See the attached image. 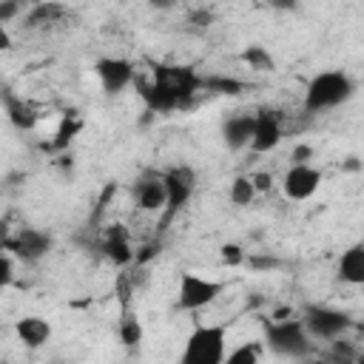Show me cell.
I'll use <instances>...</instances> for the list:
<instances>
[{
	"label": "cell",
	"mask_w": 364,
	"mask_h": 364,
	"mask_svg": "<svg viewBox=\"0 0 364 364\" xmlns=\"http://www.w3.org/2000/svg\"><path fill=\"white\" fill-rule=\"evenodd\" d=\"M202 88L213 91V94H239L245 88V82L236 77H202Z\"/></svg>",
	"instance_id": "24"
},
{
	"label": "cell",
	"mask_w": 364,
	"mask_h": 364,
	"mask_svg": "<svg viewBox=\"0 0 364 364\" xmlns=\"http://www.w3.org/2000/svg\"><path fill=\"white\" fill-rule=\"evenodd\" d=\"M330 344H333V350H330V355H333L336 361H341V364H350V361H355V358H358V353H355V347H353L350 341H344V336H338V338H333Z\"/></svg>",
	"instance_id": "25"
},
{
	"label": "cell",
	"mask_w": 364,
	"mask_h": 364,
	"mask_svg": "<svg viewBox=\"0 0 364 364\" xmlns=\"http://www.w3.org/2000/svg\"><path fill=\"white\" fill-rule=\"evenodd\" d=\"M336 270H338V279H341V282H347V284H353V287L364 284V245L355 242V245H350L347 250H341Z\"/></svg>",
	"instance_id": "17"
},
{
	"label": "cell",
	"mask_w": 364,
	"mask_h": 364,
	"mask_svg": "<svg viewBox=\"0 0 364 364\" xmlns=\"http://www.w3.org/2000/svg\"><path fill=\"white\" fill-rule=\"evenodd\" d=\"M117 333H119V341H122L125 347H139V341H142V324H139V318L131 316V313H125V316L119 318Z\"/></svg>",
	"instance_id": "23"
},
{
	"label": "cell",
	"mask_w": 364,
	"mask_h": 364,
	"mask_svg": "<svg viewBox=\"0 0 364 364\" xmlns=\"http://www.w3.org/2000/svg\"><path fill=\"white\" fill-rule=\"evenodd\" d=\"M80 131H82V117H77L74 111H68V114L60 119L57 134H54V139L48 142V151H65V148L77 139Z\"/></svg>",
	"instance_id": "19"
},
{
	"label": "cell",
	"mask_w": 364,
	"mask_h": 364,
	"mask_svg": "<svg viewBox=\"0 0 364 364\" xmlns=\"http://www.w3.org/2000/svg\"><path fill=\"white\" fill-rule=\"evenodd\" d=\"M131 85L151 114H171L176 108H185L196 97V91H202V77L191 65H156L151 80H142L136 74Z\"/></svg>",
	"instance_id": "1"
},
{
	"label": "cell",
	"mask_w": 364,
	"mask_h": 364,
	"mask_svg": "<svg viewBox=\"0 0 364 364\" xmlns=\"http://www.w3.org/2000/svg\"><path fill=\"white\" fill-rule=\"evenodd\" d=\"M287 316H296V310H290V307H279V310H273V318H287Z\"/></svg>",
	"instance_id": "34"
},
{
	"label": "cell",
	"mask_w": 364,
	"mask_h": 364,
	"mask_svg": "<svg viewBox=\"0 0 364 364\" xmlns=\"http://www.w3.org/2000/svg\"><path fill=\"white\" fill-rule=\"evenodd\" d=\"M100 250L117 267L131 264L134 262V253H136L134 245H131V236H128L125 225H108L105 233H102V239H100Z\"/></svg>",
	"instance_id": "13"
},
{
	"label": "cell",
	"mask_w": 364,
	"mask_h": 364,
	"mask_svg": "<svg viewBox=\"0 0 364 364\" xmlns=\"http://www.w3.org/2000/svg\"><path fill=\"white\" fill-rule=\"evenodd\" d=\"M0 247L9 250L11 256L23 259V262H40L48 250H51V236L40 228H17V233L11 236H3L0 239Z\"/></svg>",
	"instance_id": "8"
},
{
	"label": "cell",
	"mask_w": 364,
	"mask_h": 364,
	"mask_svg": "<svg viewBox=\"0 0 364 364\" xmlns=\"http://www.w3.org/2000/svg\"><path fill=\"white\" fill-rule=\"evenodd\" d=\"M250 134H253V114H247V111H239V114H233L222 122V139L230 151L247 148Z\"/></svg>",
	"instance_id": "15"
},
{
	"label": "cell",
	"mask_w": 364,
	"mask_h": 364,
	"mask_svg": "<svg viewBox=\"0 0 364 364\" xmlns=\"http://www.w3.org/2000/svg\"><path fill=\"white\" fill-rule=\"evenodd\" d=\"M14 333H17V341H23L28 350H37V347L48 344L51 324L43 316H23L14 321Z\"/></svg>",
	"instance_id": "16"
},
{
	"label": "cell",
	"mask_w": 364,
	"mask_h": 364,
	"mask_svg": "<svg viewBox=\"0 0 364 364\" xmlns=\"http://www.w3.org/2000/svg\"><path fill=\"white\" fill-rule=\"evenodd\" d=\"M253 267H276V259H250Z\"/></svg>",
	"instance_id": "33"
},
{
	"label": "cell",
	"mask_w": 364,
	"mask_h": 364,
	"mask_svg": "<svg viewBox=\"0 0 364 364\" xmlns=\"http://www.w3.org/2000/svg\"><path fill=\"white\" fill-rule=\"evenodd\" d=\"M148 3H151L154 9H171V6L176 3V0H148Z\"/></svg>",
	"instance_id": "35"
},
{
	"label": "cell",
	"mask_w": 364,
	"mask_h": 364,
	"mask_svg": "<svg viewBox=\"0 0 364 364\" xmlns=\"http://www.w3.org/2000/svg\"><path fill=\"white\" fill-rule=\"evenodd\" d=\"M65 14H68V9H65L63 3H57V0H40V3H34V6L28 9V14L23 17V26H26V28L54 26V23H60Z\"/></svg>",
	"instance_id": "18"
},
{
	"label": "cell",
	"mask_w": 364,
	"mask_h": 364,
	"mask_svg": "<svg viewBox=\"0 0 364 364\" xmlns=\"http://www.w3.org/2000/svg\"><path fill=\"white\" fill-rule=\"evenodd\" d=\"M20 3H40V0H20Z\"/></svg>",
	"instance_id": "37"
},
{
	"label": "cell",
	"mask_w": 364,
	"mask_h": 364,
	"mask_svg": "<svg viewBox=\"0 0 364 364\" xmlns=\"http://www.w3.org/2000/svg\"><path fill=\"white\" fill-rule=\"evenodd\" d=\"M94 74H97L102 91H105L108 97H114V94H122V91L134 82L136 68H134V63L125 60V57H100V60L94 63Z\"/></svg>",
	"instance_id": "10"
},
{
	"label": "cell",
	"mask_w": 364,
	"mask_h": 364,
	"mask_svg": "<svg viewBox=\"0 0 364 364\" xmlns=\"http://www.w3.org/2000/svg\"><path fill=\"white\" fill-rule=\"evenodd\" d=\"M344 168H350V171H358V168H361V162H358L355 156H350V159L344 162Z\"/></svg>",
	"instance_id": "36"
},
{
	"label": "cell",
	"mask_w": 364,
	"mask_h": 364,
	"mask_svg": "<svg viewBox=\"0 0 364 364\" xmlns=\"http://www.w3.org/2000/svg\"><path fill=\"white\" fill-rule=\"evenodd\" d=\"M11 48V34L6 28V23H0V51H9Z\"/></svg>",
	"instance_id": "32"
},
{
	"label": "cell",
	"mask_w": 364,
	"mask_h": 364,
	"mask_svg": "<svg viewBox=\"0 0 364 364\" xmlns=\"http://www.w3.org/2000/svg\"><path fill=\"white\" fill-rule=\"evenodd\" d=\"M264 347L284 358H304L313 353V338L307 336L299 313L287 318H267L264 321Z\"/></svg>",
	"instance_id": "3"
},
{
	"label": "cell",
	"mask_w": 364,
	"mask_h": 364,
	"mask_svg": "<svg viewBox=\"0 0 364 364\" xmlns=\"http://www.w3.org/2000/svg\"><path fill=\"white\" fill-rule=\"evenodd\" d=\"M222 293V282L205 279L199 273H182L179 279V293H176V307L179 310H202L216 301Z\"/></svg>",
	"instance_id": "7"
},
{
	"label": "cell",
	"mask_w": 364,
	"mask_h": 364,
	"mask_svg": "<svg viewBox=\"0 0 364 364\" xmlns=\"http://www.w3.org/2000/svg\"><path fill=\"white\" fill-rule=\"evenodd\" d=\"M228 353L225 324H196L185 341L182 364H222Z\"/></svg>",
	"instance_id": "4"
},
{
	"label": "cell",
	"mask_w": 364,
	"mask_h": 364,
	"mask_svg": "<svg viewBox=\"0 0 364 364\" xmlns=\"http://www.w3.org/2000/svg\"><path fill=\"white\" fill-rule=\"evenodd\" d=\"M310 159H313V145H307V142H299L290 151V162H310Z\"/></svg>",
	"instance_id": "30"
},
{
	"label": "cell",
	"mask_w": 364,
	"mask_h": 364,
	"mask_svg": "<svg viewBox=\"0 0 364 364\" xmlns=\"http://www.w3.org/2000/svg\"><path fill=\"white\" fill-rule=\"evenodd\" d=\"M20 9H23V3H20V0H0V23L14 20V17L20 14Z\"/></svg>",
	"instance_id": "28"
},
{
	"label": "cell",
	"mask_w": 364,
	"mask_h": 364,
	"mask_svg": "<svg viewBox=\"0 0 364 364\" xmlns=\"http://www.w3.org/2000/svg\"><path fill=\"white\" fill-rule=\"evenodd\" d=\"M239 60H242L245 65H250L253 71H273V68H276V60H273V54H270L264 46H247V48L239 54Z\"/></svg>",
	"instance_id": "21"
},
{
	"label": "cell",
	"mask_w": 364,
	"mask_h": 364,
	"mask_svg": "<svg viewBox=\"0 0 364 364\" xmlns=\"http://www.w3.org/2000/svg\"><path fill=\"white\" fill-rule=\"evenodd\" d=\"M162 185H165V208H162V225H165L191 202L196 191V171L191 165H171L162 171Z\"/></svg>",
	"instance_id": "6"
},
{
	"label": "cell",
	"mask_w": 364,
	"mask_h": 364,
	"mask_svg": "<svg viewBox=\"0 0 364 364\" xmlns=\"http://www.w3.org/2000/svg\"><path fill=\"white\" fill-rule=\"evenodd\" d=\"M256 196H259V193H256L250 176H236V179L230 182V188H228V199H230V205H236V208H247V205H253Z\"/></svg>",
	"instance_id": "20"
},
{
	"label": "cell",
	"mask_w": 364,
	"mask_h": 364,
	"mask_svg": "<svg viewBox=\"0 0 364 364\" xmlns=\"http://www.w3.org/2000/svg\"><path fill=\"white\" fill-rule=\"evenodd\" d=\"M284 136V125H282V114L273 108H259L253 114V134H250V151L253 154H270L273 148H279Z\"/></svg>",
	"instance_id": "9"
},
{
	"label": "cell",
	"mask_w": 364,
	"mask_h": 364,
	"mask_svg": "<svg viewBox=\"0 0 364 364\" xmlns=\"http://www.w3.org/2000/svg\"><path fill=\"white\" fill-rule=\"evenodd\" d=\"M262 344L259 341H245V344H239L236 350H230V353H225V361L222 364H256L259 358H262Z\"/></svg>",
	"instance_id": "22"
},
{
	"label": "cell",
	"mask_w": 364,
	"mask_h": 364,
	"mask_svg": "<svg viewBox=\"0 0 364 364\" xmlns=\"http://www.w3.org/2000/svg\"><path fill=\"white\" fill-rule=\"evenodd\" d=\"M250 182H253V188H256V193H267V191L273 188V173H267V171H259V173H250Z\"/></svg>",
	"instance_id": "29"
},
{
	"label": "cell",
	"mask_w": 364,
	"mask_h": 364,
	"mask_svg": "<svg viewBox=\"0 0 364 364\" xmlns=\"http://www.w3.org/2000/svg\"><path fill=\"white\" fill-rule=\"evenodd\" d=\"M219 256H222V262L228 264V267H239V264H245V250H242V245H236V242H225L222 247H219Z\"/></svg>",
	"instance_id": "26"
},
{
	"label": "cell",
	"mask_w": 364,
	"mask_h": 364,
	"mask_svg": "<svg viewBox=\"0 0 364 364\" xmlns=\"http://www.w3.org/2000/svg\"><path fill=\"white\" fill-rule=\"evenodd\" d=\"M299 318H301V324L313 341H333V338L347 336L353 330L350 313L327 307V304H304Z\"/></svg>",
	"instance_id": "5"
},
{
	"label": "cell",
	"mask_w": 364,
	"mask_h": 364,
	"mask_svg": "<svg viewBox=\"0 0 364 364\" xmlns=\"http://www.w3.org/2000/svg\"><path fill=\"white\" fill-rule=\"evenodd\" d=\"M0 102H3V111L9 117V122L17 128V131H34L37 122H40V111L34 102H28L26 97L14 94L11 88H0Z\"/></svg>",
	"instance_id": "12"
},
{
	"label": "cell",
	"mask_w": 364,
	"mask_h": 364,
	"mask_svg": "<svg viewBox=\"0 0 364 364\" xmlns=\"http://www.w3.org/2000/svg\"><path fill=\"white\" fill-rule=\"evenodd\" d=\"M353 94H355V80L347 71H341V68L318 71V74L310 77V82L304 88V111L307 114H321V111L338 108Z\"/></svg>",
	"instance_id": "2"
},
{
	"label": "cell",
	"mask_w": 364,
	"mask_h": 364,
	"mask_svg": "<svg viewBox=\"0 0 364 364\" xmlns=\"http://www.w3.org/2000/svg\"><path fill=\"white\" fill-rule=\"evenodd\" d=\"M11 276H14V264H11V256L9 250L0 247V290H6L11 284Z\"/></svg>",
	"instance_id": "27"
},
{
	"label": "cell",
	"mask_w": 364,
	"mask_h": 364,
	"mask_svg": "<svg viewBox=\"0 0 364 364\" xmlns=\"http://www.w3.org/2000/svg\"><path fill=\"white\" fill-rule=\"evenodd\" d=\"M210 20H213V14L205 11V9H199V11L191 14V23H196V26H210Z\"/></svg>",
	"instance_id": "31"
},
{
	"label": "cell",
	"mask_w": 364,
	"mask_h": 364,
	"mask_svg": "<svg viewBox=\"0 0 364 364\" xmlns=\"http://www.w3.org/2000/svg\"><path fill=\"white\" fill-rule=\"evenodd\" d=\"M321 188V171L313 168L310 162H290L284 179H282V191L290 202H304L310 196H316V191Z\"/></svg>",
	"instance_id": "11"
},
{
	"label": "cell",
	"mask_w": 364,
	"mask_h": 364,
	"mask_svg": "<svg viewBox=\"0 0 364 364\" xmlns=\"http://www.w3.org/2000/svg\"><path fill=\"white\" fill-rule=\"evenodd\" d=\"M134 202L142 210H162L165 208V185L162 173H142L134 185Z\"/></svg>",
	"instance_id": "14"
}]
</instances>
